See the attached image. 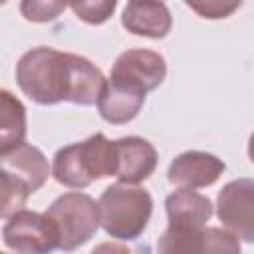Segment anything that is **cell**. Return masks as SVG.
Returning a JSON list of instances; mask_svg holds the SVG:
<instances>
[{"label": "cell", "mask_w": 254, "mask_h": 254, "mask_svg": "<svg viewBox=\"0 0 254 254\" xmlns=\"http://www.w3.org/2000/svg\"><path fill=\"white\" fill-rule=\"evenodd\" d=\"M202 252H240V240L230 232L226 230L224 226L222 228H216V226H206L202 230Z\"/></svg>", "instance_id": "d6986e66"}, {"label": "cell", "mask_w": 254, "mask_h": 254, "mask_svg": "<svg viewBox=\"0 0 254 254\" xmlns=\"http://www.w3.org/2000/svg\"><path fill=\"white\" fill-rule=\"evenodd\" d=\"M103 71L83 56L50 46L28 50L16 64V83L24 95L40 105L69 101L93 105L105 87Z\"/></svg>", "instance_id": "6da1fadb"}, {"label": "cell", "mask_w": 254, "mask_h": 254, "mask_svg": "<svg viewBox=\"0 0 254 254\" xmlns=\"http://www.w3.org/2000/svg\"><path fill=\"white\" fill-rule=\"evenodd\" d=\"M0 167L2 173L12 175L20 183H24L32 192L42 189L50 177V165L46 155L30 143H20L8 151H2Z\"/></svg>", "instance_id": "30bf717a"}, {"label": "cell", "mask_w": 254, "mask_h": 254, "mask_svg": "<svg viewBox=\"0 0 254 254\" xmlns=\"http://www.w3.org/2000/svg\"><path fill=\"white\" fill-rule=\"evenodd\" d=\"M60 234V250H75L83 246L101 226L99 202L85 192L69 190L58 196L46 210Z\"/></svg>", "instance_id": "277c9868"}, {"label": "cell", "mask_w": 254, "mask_h": 254, "mask_svg": "<svg viewBox=\"0 0 254 254\" xmlns=\"http://www.w3.org/2000/svg\"><path fill=\"white\" fill-rule=\"evenodd\" d=\"M77 0H20V14L24 20L34 24H46L64 14V10L73 6Z\"/></svg>", "instance_id": "9a60e30c"}, {"label": "cell", "mask_w": 254, "mask_h": 254, "mask_svg": "<svg viewBox=\"0 0 254 254\" xmlns=\"http://www.w3.org/2000/svg\"><path fill=\"white\" fill-rule=\"evenodd\" d=\"M115 173L119 183L139 185L147 181L157 167V149L143 137L115 139Z\"/></svg>", "instance_id": "9c48e42d"}, {"label": "cell", "mask_w": 254, "mask_h": 254, "mask_svg": "<svg viewBox=\"0 0 254 254\" xmlns=\"http://www.w3.org/2000/svg\"><path fill=\"white\" fill-rule=\"evenodd\" d=\"M224 169V161L212 153L185 151L171 161L167 179L177 189H204L214 185Z\"/></svg>", "instance_id": "ba28073f"}, {"label": "cell", "mask_w": 254, "mask_h": 254, "mask_svg": "<svg viewBox=\"0 0 254 254\" xmlns=\"http://www.w3.org/2000/svg\"><path fill=\"white\" fill-rule=\"evenodd\" d=\"M0 179H2V208H0V214L6 220L10 214L24 208L32 190L8 173H0Z\"/></svg>", "instance_id": "2e32d148"}, {"label": "cell", "mask_w": 254, "mask_h": 254, "mask_svg": "<svg viewBox=\"0 0 254 254\" xmlns=\"http://www.w3.org/2000/svg\"><path fill=\"white\" fill-rule=\"evenodd\" d=\"M26 137V107L8 89L0 91V153L8 151Z\"/></svg>", "instance_id": "5bb4252c"}, {"label": "cell", "mask_w": 254, "mask_h": 254, "mask_svg": "<svg viewBox=\"0 0 254 254\" xmlns=\"http://www.w3.org/2000/svg\"><path fill=\"white\" fill-rule=\"evenodd\" d=\"M117 8V0H79L71 6L73 14L91 26L105 24Z\"/></svg>", "instance_id": "e0dca14e"}, {"label": "cell", "mask_w": 254, "mask_h": 254, "mask_svg": "<svg viewBox=\"0 0 254 254\" xmlns=\"http://www.w3.org/2000/svg\"><path fill=\"white\" fill-rule=\"evenodd\" d=\"M4 246L24 254H46L60 248V234L54 220L44 212L18 210L2 226Z\"/></svg>", "instance_id": "5b68a950"}, {"label": "cell", "mask_w": 254, "mask_h": 254, "mask_svg": "<svg viewBox=\"0 0 254 254\" xmlns=\"http://www.w3.org/2000/svg\"><path fill=\"white\" fill-rule=\"evenodd\" d=\"M216 216L238 240L254 244V179L226 183L216 196Z\"/></svg>", "instance_id": "52a82bcc"}, {"label": "cell", "mask_w": 254, "mask_h": 254, "mask_svg": "<svg viewBox=\"0 0 254 254\" xmlns=\"http://www.w3.org/2000/svg\"><path fill=\"white\" fill-rule=\"evenodd\" d=\"M129 2H135V0H129ZM159 2H165V0H159Z\"/></svg>", "instance_id": "44dd1931"}, {"label": "cell", "mask_w": 254, "mask_h": 254, "mask_svg": "<svg viewBox=\"0 0 254 254\" xmlns=\"http://www.w3.org/2000/svg\"><path fill=\"white\" fill-rule=\"evenodd\" d=\"M101 228L115 240H135L143 234L153 212V196L149 190L115 183L99 196Z\"/></svg>", "instance_id": "3957f363"}, {"label": "cell", "mask_w": 254, "mask_h": 254, "mask_svg": "<svg viewBox=\"0 0 254 254\" xmlns=\"http://www.w3.org/2000/svg\"><path fill=\"white\" fill-rule=\"evenodd\" d=\"M165 77H167V62L159 52L133 48L117 56L107 79L147 95L149 91L159 87Z\"/></svg>", "instance_id": "8992f818"}, {"label": "cell", "mask_w": 254, "mask_h": 254, "mask_svg": "<svg viewBox=\"0 0 254 254\" xmlns=\"http://www.w3.org/2000/svg\"><path fill=\"white\" fill-rule=\"evenodd\" d=\"M196 16L206 20H220L232 16L240 6L242 0H183Z\"/></svg>", "instance_id": "ac0fdd59"}, {"label": "cell", "mask_w": 254, "mask_h": 254, "mask_svg": "<svg viewBox=\"0 0 254 254\" xmlns=\"http://www.w3.org/2000/svg\"><path fill=\"white\" fill-rule=\"evenodd\" d=\"M121 26L143 38H165L173 28V16L165 2L159 0H135L129 2L121 14Z\"/></svg>", "instance_id": "8fae6325"}, {"label": "cell", "mask_w": 254, "mask_h": 254, "mask_svg": "<svg viewBox=\"0 0 254 254\" xmlns=\"http://www.w3.org/2000/svg\"><path fill=\"white\" fill-rule=\"evenodd\" d=\"M145 97L143 93H137V91H131L111 79L105 81V87L99 95V101H97V109H99V115L111 123V125H123V123H129L133 121L143 103H145Z\"/></svg>", "instance_id": "4fadbf2b"}, {"label": "cell", "mask_w": 254, "mask_h": 254, "mask_svg": "<svg viewBox=\"0 0 254 254\" xmlns=\"http://www.w3.org/2000/svg\"><path fill=\"white\" fill-rule=\"evenodd\" d=\"M169 226L177 228H202L212 216V202L196 189H179L165 198Z\"/></svg>", "instance_id": "7c38bea8"}, {"label": "cell", "mask_w": 254, "mask_h": 254, "mask_svg": "<svg viewBox=\"0 0 254 254\" xmlns=\"http://www.w3.org/2000/svg\"><path fill=\"white\" fill-rule=\"evenodd\" d=\"M115 143L103 133H95L79 143L62 147L54 155L52 175L67 189H85L93 181L113 177Z\"/></svg>", "instance_id": "7a4b0ae2"}, {"label": "cell", "mask_w": 254, "mask_h": 254, "mask_svg": "<svg viewBox=\"0 0 254 254\" xmlns=\"http://www.w3.org/2000/svg\"><path fill=\"white\" fill-rule=\"evenodd\" d=\"M248 157H250V161L254 165V131H252V135L248 139Z\"/></svg>", "instance_id": "ffe728a7"}]
</instances>
